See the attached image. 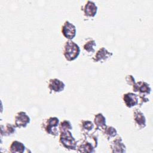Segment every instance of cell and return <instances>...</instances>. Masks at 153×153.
<instances>
[{
  "mask_svg": "<svg viewBox=\"0 0 153 153\" xmlns=\"http://www.w3.org/2000/svg\"><path fill=\"white\" fill-rule=\"evenodd\" d=\"M101 131L103 137L108 141L114 139L118 134L117 129L111 126H106Z\"/></svg>",
  "mask_w": 153,
  "mask_h": 153,
  "instance_id": "cell-18",
  "label": "cell"
},
{
  "mask_svg": "<svg viewBox=\"0 0 153 153\" xmlns=\"http://www.w3.org/2000/svg\"><path fill=\"white\" fill-rule=\"evenodd\" d=\"M48 88L50 93H59L64 90L65 83L58 78H51L48 81Z\"/></svg>",
  "mask_w": 153,
  "mask_h": 153,
  "instance_id": "cell-12",
  "label": "cell"
},
{
  "mask_svg": "<svg viewBox=\"0 0 153 153\" xmlns=\"http://www.w3.org/2000/svg\"><path fill=\"white\" fill-rule=\"evenodd\" d=\"M80 51L78 45L72 40H68L63 45L62 53L65 59L68 62H72L77 59Z\"/></svg>",
  "mask_w": 153,
  "mask_h": 153,
  "instance_id": "cell-3",
  "label": "cell"
},
{
  "mask_svg": "<svg viewBox=\"0 0 153 153\" xmlns=\"http://www.w3.org/2000/svg\"><path fill=\"white\" fill-rule=\"evenodd\" d=\"M60 121L56 117H50L44 119L41 123V128L47 134L53 137L59 135V124Z\"/></svg>",
  "mask_w": 153,
  "mask_h": 153,
  "instance_id": "cell-2",
  "label": "cell"
},
{
  "mask_svg": "<svg viewBox=\"0 0 153 153\" xmlns=\"http://www.w3.org/2000/svg\"><path fill=\"white\" fill-rule=\"evenodd\" d=\"M132 117L134 125L138 130H142L146 126V120L144 114L139 109L133 111Z\"/></svg>",
  "mask_w": 153,
  "mask_h": 153,
  "instance_id": "cell-6",
  "label": "cell"
},
{
  "mask_svg": "<svg viewBox=\"0 0 153 153\" xmlns=\"http://www.w3.org/2000/svg\"><path fill=\"white\" fill-rule=\"evenodd\" d=\"M93 123L94 125V130L97 131H102L106 126V118L102 113H97L94 115Z\"/></svg>",
  "mask_w": 153,
  "mask_h": 153,
  "instance_id": "cell-17",
  "label": "cell"
},
{
  "mask_svg": "<svg viewBox=\"0 0 153 153\" xmlns=\"http://www.w3.org/2000/svg\"><path fill=\"white\" fill-rule=\"evenodd\" d=\"M99 134L97 131L91 132L88 134L82 135V137L77 141L76 152L93 153L98 145Z\"/></svg>",
  "mask_w": 153,
  "mask_h": 153,
  "instance_id": "cell-1",
  "label": "cell"
},
{
  "mask_svg": "<svg viewBox=\"0 0 153 153\" xmlns=\"http://www.w3.org/2000/svg\"><path fill=\"white\" fill-rule=\"evenodd\" d=\"M111 152L112 153H124L126 152V146L120 136H117L110 140L109 145Z\"/></svg>",
  "mask_w": 153,
  "mask_h": 153,
  "instance_id": "cell-8",
  "label": "cell"
},
{
  "mask_svg": "<svg viewBox=\"0 0 153 153\" xmlns=\"http://www.w3.org/2000/svg\"><path fill=\"white\" fill-rule=\"evenodd\" d=\"M121 98L124 105L128 108L134 107L138 104L137 95L133 92L126 93L122 95Z\"/></svg>",
  "mask_w": 153,
  "mask_h": 153,
  "instance_id": "cell-13",
  "label": "cell"
},
{
  "mask_svg": "<svg viewBox=\"0 0 153 153\" xmlns=\"http://www.w3.org/2000/svg\"><path fill=\"white\" fill-rule=\"evenodd\" d=\"M79 128L82 135L88 134L94 128L93 123L87 120H81L79 122Z\"/></svg>",
  "mask_w": 153,
  "mask_h": 153,
  "instance_id": "cell-16",
  "label": "cell"
},
{
  "mask_svg": "<svg viewBox=\"0 0 153 153\" xmlns=\"http://www.w3.org/2000/svg\"><path fill=\"white\" fill-rule=\"evenodd\" d=\"M113 53L108 51L105 47H102L99 48L93 56L91 60L94 63H103L111 59Z\"/></svg>",
  "mask_w": 153,
  "mask_h": 153,
  "instance_id": "cell-7",
  "label": "cell"
},
{
  "mask_svg": "<svg viewBox=\"0 0 153 153\" xmlns=\"http://www.w3.org/2000/svg\"><path fill=\"white\" fill-rule=\"evenodd\" d=\"M132 90L137 96H147L150 94L151 88L149 84L146 81H139L137 82H136L132 86Z\"/></svg>",
  "mask_w": 153,
  "mask_h": 153,
  "instance_id": "cell-5",
  "label": "cell"
},
{
  "mask_svg": "<svg viewBox=\"0 0 153 153\" xmlns=\"http://www.w3.org/2000/svg\"><path fill=\"white\" fill-rule=\"evenodd\" d=\"M30 121V117L24 111L17 112L14 117V124L17 128H26Z\"/></svg>",
  "mask_w": 153,
  "mask_h": 153,
  "instance_id": "cell-11",
  "label": "cell"
},
{
  "mask_svg": "<svg viewBox=\"0 0 153 153\" xmlns=\"http://www.w3.org/2000/svg\"><path fill=\"white\" fill-rule=\"evenodd\" d=\"M138 97V104L137 106H138L139 108H140L143 104L149 102V99L147 96H137Z\"/></svg>",
  "mask_w": 153,
  "mask_h": 153,
  "instance_id": "cell-22",
  "label": "cell"
},
{
  "mask_svg": "<svg viewBox=\"0 0 153 153\" xmlns=\"http://www.w3.org/2000/svg\"><path fill=\"white\" fill-rule=\"evenodd\" d=\"M97 6L94 2L88 0L81 6V10L83 15L87 19H92L95 17L97 12Z\"/></svg>",
  "mask_w": 153,
  "mask_h": 153,
  "instance_id": "cell-9",
  "label": "cell"
},
{
  "mask_svg": "<svg viewBox=\"0 0 153 153\" xmlns=\"http://www.w3.org/2000/svg\"><path fill=\"white\" fill-rule=\"evenodd\" d=\"M26 149L25 145L18 140L13 141L8 148L9 152L11 153H23Z\"/></svg>",
  "mask_w": 153,
  "mask_h": 153,
  "instance_id": "cell-19",
  "label": "cell"
},
{
  "mask_svg": "<svg viewBox=\"0 0 153 153\" xmlns=\"http://www.w3.org/2000/svg\"><path fill=\"white\" fill-rule=\"evenodd\" d=\"M63 36L68 40H72L76 36V28L75 26L68 20H66L61 27Z\"/></svg>",
  "mask_w": 153,
  "mask_h": 153,
  "instance_id": "cell-10",
  "label": "cell"
},
{
  "mask_svg": "<svg viewBox=\"0 0 153 153\" xmlns=\"http://www.w3.org/2000/svg\"><path fill=\"white\" fill-rule=\"evenodd\" d=\"M16 127L14 124L7 123L1 126V137H10L16 133Z\"/></svg>",
  "mask_w": 153,
  "mask_h": 153,
  "instance_id": "cell-14",
  "label": "cell"
},
{
  "mask_svg": "<svg viewBox=\"0 0 153 153\" xmlns=\"http://www.w3.org/2000/svg\"><path fill=\"white\" fill-rule=\"evenodd\" d=\"M59 143L62 147L66 150H76L77 140L72 136L71 130H66L59 133Z\"/></svg>",
  "mask_w": 153,
  "mask_h": 153,
  "instance_id": "cell-4",
  "label": "cell"
},
{
  "mask_svg": "<svg viewBox=\"0 0 153 153\" xmlns=\"http://www.w3.org/2000/svg\"><path fill=\"white\" fill-rule=\"evenodd\" d=\"M125 81L127 85H131V86H133L136 82L134 78L133 77V76L132 75H130V74L127 75L125 76Z\"/></svg>",
  "mask_w": 153,
  "mask_h": 153,
  "instance_id": "cell-21",
  "label": "cell"
},
{
  "mask_svg": "<svg viewBox=\"0 0 153 153\" xmlns=\"http://www.w3.org/2000/svg\"><path fill=\"white\" fill-rule=\"evenodd\" d=\"M58 128L60 133L61 131L72 130V126L70 121L68 120H64L59 123Z\"/></svg>",
  "mask_w": 153,
  "mask_h": 153,
  "instance_id": "cell-20",
  "label": "cell"
},
{
  "mask_svg": "<svg viewBox=\"0 0 153 153\" xmlns=\"http://www.w3.org/2000/svg\"><path fill=\"white\" fill-rule=\"evenodd\" d=\"M96 47V42L92 38H87L85 39L82 49L87 56H90L95 52V48Z\"/></svg>",
  "mask_w": 153,
  "mask_h": 153,
  "instance_id": "cell-15",
  "label": "cell"
}]
</instances>
